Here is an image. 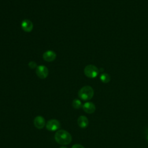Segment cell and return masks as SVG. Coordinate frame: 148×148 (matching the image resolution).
<instances>
[{"mask_svg": "<svg viewBox=\"0 0 148 148\" xmlns=\"http://www.w3.org/2000/svg\"><path fill=\"white\" fill-rule=\"evenodd\" d=\"M54 138L58 143L62 145L69 144L72 139L71 135L64 130H58L54 135Z\"/></svg>", "mask_w": 148, "mask_h": 148, "instance_id": "obj_1", "label": "cell"}, {"mask_svg": "<svg viewBox=\"0 0 148 148\" xmlns=\"http://www.w3.org/2000/svg\"><path fill=\"white\" fill-rule=\"evenodd\" d=\"M78 96L83 101H88L94 96V90L90 86H83L79 90Z\"/></svg>", "mask_w": 148, "mask_h": 148, "instance_id": "obj_2", "label": "cell"}, {"mask_svg": "<svg viewBox=\"0 0 148 148\" xmlns=\"http://www.w3.org/2000/svg\"><path fill=\"white\" fill-rule=\"evenodd\" d=\"M98 68L94 65H88L84 69V75L89 78H95L99 73Z\"/></svg>", "mask_w": 148, "mask_h": 148, "instance_id": "obj_3", "label": "cell"}, {"mask_svg": "<svg viewBox=\"0 0 148 148\" xmlns=\"http://www.w3.org/2000/svg\"><path fill=\"white\" fill-rule=\"evenodd\" d=\"M36 74L40 79H45L49 75V69L45 65H39L36 68Z\"/></svg>", "mask_w": 148, "mask_h": 148, "instance_id": "obj_4", "label": "cell"}, {"mask_svg": "<svg viewBox=\"0 0 148 148\" xmlns=\"http://www.w3.org/2000/svg\"><path fill=\"white\" fill-rule=\"evenodd\" d=\"M61 127V124L60 121L56 119H51L49 120L46 124V127L47 130L51 131H54L58 130Z\"/></svg>", "mask_w": 148, "mask_h": 148, "instance_id": "obj_5", "label": "cell"}, {"mask_svg": "<svg viewBox=\"0 0 148 148\" xmlns=\"http://www.w3.org/2000/svg\"><path fill=\"white\" fill-rule=\"evenodd\" d=\"M21 27L24 31L29 32H31L33 29V24L31 20L28 19H24L21 23Z\"/></svg>", "mask_w": 148, "mask_h": 148, "instance_id": "obj_6", "label": "cell"}, {"mask_svg": "<svg viewBox=\"0 0 148 148\" xmlns=\"http://www.w3.org/2000/svg\"><path fill=\"white\" fill-rule=\"evenodd\" d=\"M57 54L53 50H47L43 54V58L47 62H52L56 58Z\"/></svg>", "mask_w": 148, "mask_h": 148, "instance_id": "obj_7", "label": "cell"}, {"mask_svg": "<svg viewBox=\"0 0 148 148\" xmlns=\"http://www.w3.org/2000/svg\"><path fill=\"white\" fill-rule=\"evenodd\" d=\"M45 119L41 116H36L34 120V124L35 127L38 129H42L45 124Z\"/></svg>", "mask_w": 148, "mask_h": 148, "instance_id": "obj_8", "label": "cell"}, {"mask_svg": "<svg viewBox=\"0 0 148 148\" xmlns=\"http://www.w3.org/2000/svg\"><path fill=\"white\" fill-rule=\"evenodd\" d=\"M82 108L84 111L88 114H91L95 110V106L91 102H87L84 103L82 106Z\"/></svg>", "mask_w": 148, "mask_h": 148, "instance_id": "obj_9", "label": "cell"}, {"mask_svg": "<svg viewBox=\"0 0 148 148\" xmlns=\"http://www.w3.org/2000/svg\"><path fill=\"white\" fill-rule=\"evenodd\" d=\"M88 119L85 116H80L77 119V124L82 128H86L88 125Z\"/></svg>", "mask_w": 148, "mask_h": 148, "instance_id": "obj_10", "label": "cell"}, {"mask_svg": "<svg viewBox=\"0 0 148 148\" xmlns=\"http://www.w3.org/2000/svg\"><path fill=\"white\" fill-rule=\"evenodd\" d=\"M100 80L103 83H108L110 81V76L107 73H103L100 75Z\"/></svg>", "mask_w": 148, "mask_h": 148, "instance_id": "obj_11", "label": "cell"}, {"mask_svg": "<svg viewBox=\"0 0 148 148\" xmlns=\"http://www.w3.org/2000/svg\"><path fill=\"white\" fill-rule=\"evenodd\" d=\"M72 106L76 109H80L82 106V103L81 102V101L78 99H73V101H72Z\"/></svg>", "mask_w": 148, "mask_h": 148, "instance_id": "obj_12", "label": "cell"}, {"mask_svg": "<svg viewBox=\"0 0 148 148\" xmlns=\"http://www.w3.org/2000/svg\"><path fill=\"white\" fill-rule=\"evenodd\" d=\"M28 66L31 68V69H35V68H37V64H36L35 62H34V61H30L29 63H28Z\"/></svg>", "mask_w": 148, "mask_h": 148, "instance_id": "obj_13", "label": "cell"}, {"mask_svg": "<svg viewBox=\"0 0 148 148\" xmlns=\"http://www.w3.org/2000/svg\"><path fill=\"white\" fill-rule=\"evenodd\" d=\"M72 148H85V147L80 144H75L72 146Z\"/></svg>", "mask_w": 148, "mask_h": 148, "instance_id": "obj_14", "label": "cell"}, {"mask_svg": "<svg viewBox=\"0 0 148 148\" xmlns=\"http://www.w3.org/2000/svg\"><path fill=\"white\" fill-rule=\"evenodd\" d=\"M145 137L147 142H148V128L145 131Z\"/></svg>", "mask_w": 148, "mask_h": 148, "instance_id": "obj_15", "label": "cell"}, {"mask_svg": "<svg viewBox=\"0 0 148 148\" xmlns=\"http://www.w3.org/2000/svg\"><path fill=\"white\" fill-rule=\"evenodd\" d=\"M60 148H67V147H65V146H61V147H60Z\"/></svg>", "mask_w": 148, "mask_h": 148, "instance_id": "obj_16", "label": "cell"}]
</instances>
